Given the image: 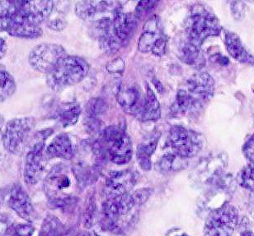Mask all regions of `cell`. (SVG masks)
Masks as SVG:
<instances>
[{
  "mask_svg": "<svg viewBox=\"0 0 254 236\" xmlns=\"http://www.w3.org/2000/svg\"><path fill=\"white\" fill-rule=\"evenodd\" d=\"M217 17L201 5H195L187 20V42L200 48L208 37H217L221 32Z\"/></svg>",
  "mask_w": 254,
  "mask_h": 236,
  "instance_id": "1",
  "label": "cell"
},
{
  "mask_svg": "<svg viewBox=\"0 0 254 236\" xmlns=\"http://www.w3.org/2000/svg\"><path fill=\"white\" fill-rule=\"evenodd\" d=\"M70 172L65 166L60 165L52 169L44 182V190L51 200V204L60 209H68L75 203V197L71 192Z\"/></svg>",
  "mask_w": 254,
  "mask_h": 236,
  "instance_id": "2",
  "label": "cell"
},
{
  "mask_svg": "<svg viewBox=\"0 0 254 236\" xmlns=\"http://www.w3.org/2000/svg\"><path fill=\"white\" fill-rule=\"evenodd\" d=\"M89 65L85 59L78 56H67L47 74V84L54 91L62 90L78 83L88 75Z\"/></svg>",
  "mask_w": 254,
  "mask_h": 236,
  "instance_id": "3",
  "label": "cell"
},
{
  "mask_svg": "<svg viewBox=\"0 0 254 236\" xmlns=\"http://www.w3.org/2000/svg\"><path fill=\"white\" fill-rule=\"evenodd\" d=\"M52 129L37 132L30 142V149L25 158L23 176L28 185L37 184L44 172L47 165V153L45 151L46 139L52 134Z\"/></svg>",
  "mask_w": 254,
  "mask_h": 236,
  "instance_id": "4",
  "label": "cell"
},
{
  "mask_svg": "<svg viewBox=\"0 0 254 236\" xmlns=\"http://www.w3.org/2000/svg\"><path fill=\"white\" fill-rule=\"evenodd\" d=\"M53 1H23L22 7L12 17L0 20V30L19 25L39 26L52 14Z\"/></svg>",
  "mask_w": 254,
  "mask_h": 236,
  "instance_id": "5",
  "label": "cell"
},
{
  "mask_svg": "<svg viewBox=\"0 0 254 236\" xmlns=\"http://www.w3.org/2000/svg\"><path fill=\"white\" fill-rule=\"evenodd\" d=\"M35 127L32 118H17L10 120L2 130V142L10 153L20 155L32 140Z\"/></svg>",
  "mask_w": 254,
  "mask_h": 236,
  "instance_id": "6",
  "label": "cell"
},
{
  "mask_svg": "<svg viewBox=\"0 0 254 236\" xmlns=\"http://www.w3.org/2000/svg\"><path fill=\"white\" fill-rule=\"evenodd\" d=\"M167 145L171 148L173 154L179 158H191L202 149L203 137L197 132L181 125H175L169 131Z\"/></svg>",
  "mask_w": 254,
  "mask_h": 236,
  "instance_id": "7",
  "label": "cell"
},
{
  "mask_svg": "<svg viewBox=\"0 0 254 236\" xmlns=\"http://www.w3.org/2000/svg\"><path fill=\"white\" fill-rule=\"evenodd\" d=\"M239 212L230 203L213 211L205 222L203 236H232L239 224Z\"/></svg>",
  "mask_w": 254,
  "mask_h": 236,
  "instance_id": "8",
  "label": "cell"
},
{
  "mask_svg": "<svg viewBox=\"0 0 254 236\" xmlns=\"http://www.w3.org/2000/svg\"><path fill=\"white\" fill-rule=\"evenodd\" d=\"M184 89L189 95L194 114L202 110L213 97L215 82L209 73L199 72L187 80L186 88Z\"/></svg>",
  "mask_w": 254,
  "mask_h": 236,
  "instance_id": "9",
  "label": "cell"
},
{
  "mask_svg": "<svg viewBox=\"0 0 254 236\" xmlns=\"http://www.w3.org/2000/svg\"><path fill=\"white\" fill-rule=\"evenodd\" d=\"M67 56L65 49L60 45L43 43L35 47L29 54L30 64L35 70L49 73Z\"/></svg>",
  "mask_w": 254,
  "mask_h": 236,
  "instance_id": "10",
  "label": "cell"
},
{
  "mask_svg": "<svg viewBox=\"0 0 254 236\" xmlns=\"http://www.w3.org/2000/svg\"><path fill=\"white\" fill-rule=\"evenodd\" d=\"M136 183V176L128 170L111 172L103 189L106 198L118 197L130 192Z\"/></svg>",
  "mask_w": 254,
  "mask_h": 236,
  "instance_id": "11",
  "label": "cell"
},
{
  "mask_svg": "<svg viewBox=\"0 0 254 236\" xmlns=\"http://www.w3.org/2000/svg\"><path fill=\"white\" fill-rule=\"evenodd\" d=\"M7 204L22 219L31 222L34 217V207L29 195L20 185H14L7 195Z\"/></svg>",
  "mask_w": 254,
  "mask_h": 236,
  "instance_id": "12",
  "label": "cell"
},
{
  "mask_svg": "<svg viewBox=\"0 0 254 236\" xmlns=\"http://www.w3.org/2000/svg\"><path fill=\"white\" fill-rule=\"evenodd\" d=\"M104 146L108 152V158L118 166L127 165L131 160L133 155L131 141L125 132Z\"/></svg>",
  "mask_w": 254,
  "mask_h": 236,
  "instance_id": "13",
  "label": "cell"
},
{
  "mask_svg": "<svg viewBox=\"0 0 254 236\" xmlns=\"http://www.w3.org/2000/svg\"><path fill=\"white\" fill-rule=\"evenodd\" d=\"M164 39H166V37L160 29L159 18L154 16L144 25L143 32L138 42V49L142 53L152 52L155 46Z\"/></svg>",
  "mask_w": 254,
  "mask_h": 236,
  "instance_id": "14",
  "label": "cell"
},
{
  "mask_svg": "<svg viewBox=\"0 0 254 236\" xmlns=\"http://www.w3.org/2000/svg\"><path fill=\"white\" fill-rule=\"evenodd\" d=\"M78 146L73 137L68 134L57 135L46 150L47 156L51 158L71 160L77 152Z\"/></svg>",
  "mask_w": 254,
  "mask_h": 236,
  "instance_id": "15",
  "label": "cell"
},
{
  "mask_svg": "<svg viewBox=\"0 0 254 236\" xmlns=\"http://www.w3.org/2000/svg\"><path fill=\"white\" fill-rule=\"evenodd\" d=\"M225 48L233 59L246 65L254 66V56L243 44L242 40L235 32L225 33Z\"/></svg>",
  "mask_w": 254,
  "mask_h": 236,
  "instance_id": "16",
  "label": "cell"
},
{
  "mask_svg": "<svg viewBox=\"0 0 254 236\" xmlns=\"http://www.w3.org/2000/svg\"><path fill=\"white\" fill-rule=\"evenodd\" d=\"M160 137L161 133L159 130H154L147 135L137 146V161L144 171H150L151 169V156L156 150Z\"/></svg>",
  "mask_w": 254,
  "mask_h": 236,
  "instance_id": "17",
  "label": "cell"
},
{
  "mask_svg": "<svg viewBox=\"0 0 254 236\" xmlns=\"http://www.w3.org/2000/svg\"><path fill=\"white\" fill-rule=\"evenodd\" d=\"M117 97L119 105L126 112L132 115H139L144 100H142L141 94L137 88L134 87L121 88Z\"/></svg>",
  "mask_w": 254,
  "mask_h": 236,
  "instance_id": "18",
  "label": "cell"
},
{
  "mask_svg": "<svg viewBox=\"0 0 254 236\" xmlns=\"http://www.w3.org/2000/svg\"><path fill=\"white\" fill-rule=\"evenodd\" d=\"M139 17L134 13L117 12L113 18V31L123 42H125L135 32L139 24Z\"/></svg>",
  "mask_w": 254,
  "mask_h": 236,
  "instance_id": "19",
  "label": "cell"
},
{
  "mask_svg": "<svg viewBox=\"0 0 254 236\" xmlns=\"http://www.w3.org/2000/svg\"><path fill=\"white\" fill-rule=\"evenodd\" d=\"M113 3L114 2L111 1H79L75 5L76 14L81 19L94 20L98 14L103 13L112 7Z\"/></svg>",
  "mask_w": 254,
  "mask_h": 236,
  "instance_id": "20",
  "label": "cell"
},
{
  "mask_svg": "<svg viewBox=\"0 0 254 236\" xmlns=\"http://www.w3.org/2000/svg\"><path fill=\"white\" fill-rule=\"evenodd\" d=\"M142 121H155L161 117L160 105L155 93L146 86V97L144 98L141 110L138 115Z\"/></svg>",
  "mask_w": 254,
  "mask_h": 236,
  "instance_id": "21",
  "label": "cell"
},
{
  "mask_svg": "<svg viewBox=\"0 0 254 236\" xmlns=\"http://www.w3.org/2000/svg\"><path fill=\"white\" fill-rule=\"evenodd\" d=\"M80 114L81 108L78 104L74 102L67 103L58 109L56 117L63 127H68L77 123Z\"/></svg>",
  "mask_w": 254,
  "mask_h": 236,
  "instance_id": "22",
  "label": "cell"
},
{
  "mask_svg": "<svg viewBox=\"0 0 254 236\" xmlns=\"http://www.w3.org/2000/svg\"><path fill=\"white\" fill-rule=\"evenodd\" d=\"M180 58L184 63L189 65L194 66L195 68H200L204 64L203 57L200 48L193 46L189 42H185L180 47Z\"/></svg>",
  "mask_w": 254,
  "mask_h": 236,
  "instance_id": "23",
  "label": "cell"
},
{
  "mask_svg": "<svg viewBox=\"0 0 254 236\" xmlns=\"http://www.w3.org/2000/svg\"><path fill=\"white\" fill-rule=\"evenodd\" d=\"M123 41L116 34L113 27L99 37L101 49L107 54H114L122 48Z\"/></svg>",
  "mask_w": 254,
  "mask_h": 236,
  "instance_id": "24",
  "label": "cell"
},
{
  "mask_svg": "<svg viewBox=\"0 0 254 236\" xmlns=\"http://www.w3.org/2000/svg\"><path fill=\"white\" fill-rule=\"evenodd\" d=\"M7 32L10 36L25 39H35L41 37L42 30L39 26L34 25H19L7 28Z\"/></svg>",
  "mask_w": 254,
  "mask_h": 236,
  "instance_id": "25",
  "label": "cell"
},
{
  "mask_svg": "<svg viewBox=\"0 0 254 236\" xmlns=\"http://www.w3.org/2000/svg\"><path fill=\"white\" fill-rule=\"evenodd\" d=\"M64 227L55 216H47L42 223L39 236H64Z\"/></svg>",
  "mask_w": 254,
  "mask_h": 236,
  "instance_id": "26",
  "label": "cell"
},
{
  "mask_svg": "<svg viewBox=\"0 0 254 236\" xmlns=\"http://www.w3.org/2000/svg\"><path fill=\"white\" fill-rule=\"evenodd\" d=\"M16 91L13 77L5 69L0 68V103L7 100Z\"/></svg>",
  "mask_w": 254,
  "mask_h": 236,
  "instance_id": "27",
  "label": "cell"
},
{
  "mask_svg": "<svg viewBox=\"0 0 254 236\" xmlns=\"http://www.w3.org/2000/svg\"><path fill=\"white\" fill-rule=\"evenodd\" d=\"M108 103L103 99L100 97L92 98L86 104V115L98 118L105 114L108 111Z\"/></svg>",
  "mask_w": 254,
  "mask_h": 236,
  "instance_id": "28",
  "label": "cell"
},
{
  "mask_svg": "<svg viewBox=\"0 0 254 236\" xmlns=\"http://www.w3.org/2000/svg\"><path fill=\"white\" fill-rule=\"evenodd\" d=\"M238 184L245 189L254 191V163L245 166L237 177Z\"/></svg>",
  "mask_w": 254,
  "mask_h": 236,
  "instance_id": "29",
  "label": "cell"
},
{
  "mask_svg": "<svg viewBox=\"0 0 254 236\" xmlns=\"http://www.w3.org/2000/svg\"><path fill=\"white\" fill-rule=\"evenodd\" d=\"M22 3L23 1H0V20L13 16Z\"/></svg>",
  "mask_w": 254,
  "mask_h": 236,
  "instance_id": "30",
  "label": "cell"
},
{
  "mask_svg": "<svg viewBox=\"0 0 254 236\" xmlns=\"http://www.w3.org/2000/svg\"><path fill=\"white\" fill-rule=\"evenodd\" d=\"M96 212H97V205L95 199H89L86 205L85 210L83 212V223L86 228H91L94 225L95 222Z\"/></svg>",
  "mask_w": 254,
  "mask_h": 236,
  "instance_id": "31",
  "label": "cell"
},
{
  "mask_svg": "<svg viewBox=\"0 0 254 236\" xmlns=\"http://www.w3.org/2000/svg\"><path fill=\"white\" fill-rule=\"evenodd\" d=\"M35 228L29 223H21L7 230L6 236H32Z\"/></svg>",
  "mask_w": 254,
  "mask_h": 236,
  "instance_id": "32",
  "label": "cell"
},
{
  "mask_svg": "<svg viewBox=\"0 0 254 236\" xmlns=\"http://www.w3.org/2000/svg\"><path fill=\"white\" fill-rule=\"evenodd\" d=\"M84 126L88 133L91 134H95L102 132V122L98 118L91 117L86 115L84 119Z\"/></svg>",
  "mask_w": 254,
  "mask_h": 236,
  "instance_id": "33",
  "label": "cell"
},
{
  "mask_svg": "<svg viewBox=\"0 0 254 236\" xmlns=\"http://www.w3.org/2000/svg\"><path fill=\"white\" fill-rule=\"evenodd\" d=\"M157 3H158V1H140L137 4L134 14L140 18L154 9Z\"/></svg>",
  "mask_w": 254,
  "mask_h": 236,
  "instance_id": "34",
  "label": "cell"
},
{
  "mask_svg": "<svg viewBox=\"0 0 254 236\" xmlns=\"http://www.w3.org/2000/svg\"><path fill=\"white\" fill-rule=\"evenodd\" d=\"M106 69L108 70V73L113 74L123 73L125 69V62L122 58H117L108 63L106 66Z\"/></svg>",
  "mask_w": 254,
  "mask_h": 236,
  "instance_id": "35",
  "label": "cell"
},
{
  "mask_svg": "<svg viewBox=\"0 0 254 236\" xmlns=\"http://www.w3.org/2000/svg\"><path fill=\"white\" fill-rule=\"evenodd\" d=\"M243 154L248 161L254 163V134L245 142L242 148Z\"/></svg>",
  "mask_w": 254,
  "mask_h": 236,
  "instance_id": "36",
  "label": "cell"
},
{
  "mask_svg": "<svg viewBox=\"0 0 254 236\" xmlns=\"http://www.w3.org/2000/svg\"><path fill=\"white\" fill-rule=\"evenodd\" d=\"M48 27L55 31H62L66 27V22L62 19H54L48 22Z\"/></svg>",
  "mask_w": 254,
  "mask_h": 236,
  "instance_id": "37",
  "label": "cell"
},
{
  "mask_svg": "<svg viewBox=\"0 0 254 236\" xmlns=\"http://www.w3.org/2000/svg\"><path fill=\"white\" fill-rule=\"evenodd\" d=\"M7 51V43L2 37H0V59L4 56Z\"/></svg>",
  "mask_w": 254,
  "mask_h": 236,
  "instance_id": "38",
  "label": "cell"
},
{
  "mask_svg": "<svg viewBox=\"0 0 254 236\" xmlns=\"http://www.w3.org/2000/svg\"><path fill=\"white\" fill-rule=\"evenodd\" d=\"M152 83L154 84V88H155V89H156L158 93H161V94H163V93H164V86H163L161 82H160L159 79L154 78V79L152 80Z\"/></svg>",
  "mask_w": 254,
  "mask_h": 236,
  "instance_id": "39",
  "label": "cell"
},
{
  "mask_svg": "<svg viewBox=\"0 0 254 236\" xmlns=\"http://www.w3.org/2000/svg\"><path fill=\"white\" fill-rule=\"evenodd\" d=\"M3 126H4V119L2 117V115L0 114V140H2V130H3Z\"/></svg>",
  "mask_w": 254,
  "mask_h": 236,
  "instance_id": "40",
  "label": "cell"
},
{
  "mask_svg": "<svg viewBox=\"0 0 254 236\" xmlns=\"http://www.w3.org/2000/svg\"><path fill=\"white\" fill-rule=\"evenodd\" d=\"M98 236V235L96 234L95 232H83L81 233L79 236Z\"/></svg>",
  "mask_w": 254,
  "mask_h": 236,
  "instance_id": "41",
  "label": "cell"
},
{
  "mask_svg": "<svg viewBox=\"0 0 254 236\" xmlns=\"http://www.w3.org/2000/svg\"><path fill=\"white\" fill-rule=\"evenodd\" d=\"M240 236H254V233L250 231H245L243 232L242 234Z\"/></svg>",
  "mask_w": 254,
  "mask_h": 236,
  "instance_id": "42",
  "label": "cell"
},
{
  "mask_svg": "<svg viewBox=\"0 0 254 236\" xmlns=\"http://www.w3.org/2000/svg\"><path fill=\"white\" fill-rule=\"evenodd\" d=\"M188 236V235H187V234H181V235H178V236Z\"/></svg>",
  "mask_w": 254,
  "mask_h": 236,
  "instance_id": "43",
  "label": "cell"
}]
</instances>
